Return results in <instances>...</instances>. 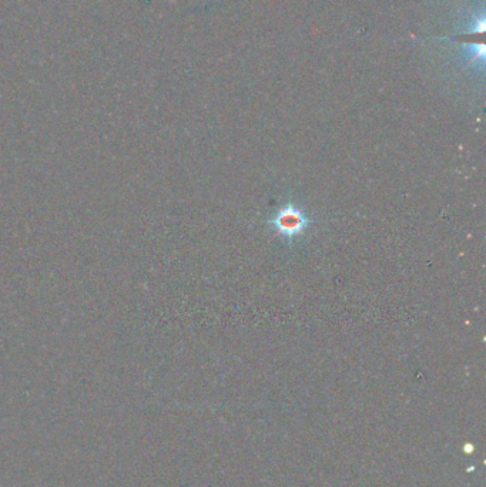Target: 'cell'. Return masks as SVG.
Returning <instances> with one entry per match:
<instances>
[{"label":"cell","mask_w":486,"mask_h":487,"mask_svg":"<svg viewBox=\"0 0 486 487\" xmlns=\"http://www.w3.org/2000/svg\"><path fill=\"white\" fill-rule=\"evenodd\" d=\"M267 225L274 234L291 245L295 240L304 237L314 225L311 214L294 200H287L267 220Z\"/></svg>","instance_id":"cell-1"}]
</instances>
